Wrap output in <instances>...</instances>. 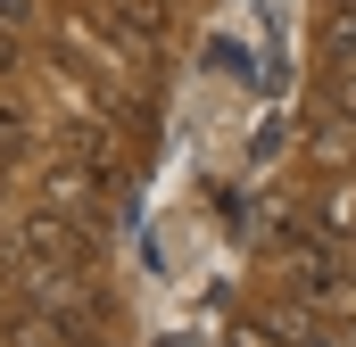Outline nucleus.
Listing matches in <instances>:
<instances>
[{"label": "nucleus", "instance_id": "20e7f679", "mask_svg": "<svg viewBox=\"0 0 356 347\" xmlns=\"http://www.w3.org/2000/svg\"><path fill=\"white\" fill-rule=\"evenodd\" d=\"M323 50H332L340 75L356 67V0H332V17H323Z\"/></svg>", "mask_w": 356, "mask_h": 347}, {"label": "nucleus", "instance_id": "7ed1b4c3", "mask_svg": "<svg viewBox=\"0 0 356 347\" xmlns=\"http://www.w3.org/2000/svg\"><path fill=\"white\" fill-rule=\"evenodd\" d=\"M108 17H116V33L124 42H158L166 33V17H175V0H99Z\"/></svg>", "mask_w": 356, "mask_h": 347}, {"label": "nucleus", "instance_id": "9d476101", "mask_svg": "<svg viewBox=\"0 0 356 347\" xmlns=\"http://www.w3.org/2000/svg\"><path fill=\"white\" fill-rule=\"evenodd\" d=\"M75 347H108V339H75Z\"/></svg>", "mask_w": 356, "mask_h": 347}, {"label": "nucleus", "instance_id": "0eeeda50", "mask_svg": "<svg viewBox=\"0 0 356 347\" xmlns=\"http://www.w3.org/2000/svg\"><path fill=\"white\" fill-rule=\"evenodd\" d=\"M340 116H348V124H356V67H348V75H340Z\"/></svg>", "mask_w": 356, "mask_h": 347}, {"label": "nucleus", "instance_id": "6e6552de", "mask_svg": "<svg viewBox=\"0 0 356 347\" xmlns=\"http://www.w3.org/2000/svg\"><path fill=\"white\" fill-rule=\"evenodd\" d=\"M8 67H17V33L0 25V75H8Z\"/></svg>", "mask_w": 356, "mask_h": 347}, {"label": "nucleus", "instance_id": "1a4fd4ad", "mask_svg": "<svg viewBox=\"0 0 356 347\" xmlns=\"http://www.w3.org/2000/svg\"><path fill=\"white\" fill-rule=\"evenodd\" d=\"M340 347H356V323H340Z\"/></svg>", "mask_w": 356, "mask_h": 347}, {"label": "nucleus", "instance_id": "423d86ee", "mask_svg": "<svg viewBox=\"0 0 356 347\" xmlns=\"http://www.w3.org/2000/svg\"><path fill=\"white\" fill-rule=\"evenodd\" d=\"M0 25H8V33H25V25H33V0H0Z\"/></svg>", "mask_w": 356, "mask_h": 347}, {"label": "nucleus", "instance_id": "f03ea898", "mask_svg": "<svg viewBox=\"0 0 356 347\" xmlns=\"http://www.w3.org/2000/svg\"><path fill=\"white\" fill-rule=\"evenodd\" d=\"M58 158H75V166H91V174L116 182V133L91 124V116H75V124H58Z\"/></svg>", "mask_w": 356, "mask_h": 347}, {"label": "nucleus", "instance_id": "f257e3e1", "mask_svg": "<svg viewBox=\"0 0 356 347\" xmlns=\"http://www.w3.org/2000/svg\"><path fill=\"white\" fill-rule=\"evenodd\" d=\"M273 240H282V273H290L298 306L323 314V323H356V273L340 257V240L332 232H307V223H282Z\"/></svg>", "mask_w": 356, "mask_h": 347}, {"label": "nucleus", "instance_id": "39448f33", "mask_svg": "<svg viewBox=\"0 0 356 347\" xmlns=\"http://www.w3.org/2000/svg\"><path fill=\"white\" fill-rule=\"evenodd\" d=\"M17 149H25V116H17V108H8V99H0V166H8V158H17Z\"/></svg>", "mask_w": 356, "mask_h": 347}]
</instances>
